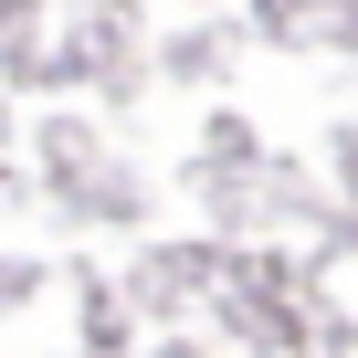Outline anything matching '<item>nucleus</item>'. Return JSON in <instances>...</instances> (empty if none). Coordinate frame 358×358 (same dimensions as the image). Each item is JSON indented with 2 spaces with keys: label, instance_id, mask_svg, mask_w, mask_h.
Returning <instances> with one entry per match:
<instances>
[]
</instances>
